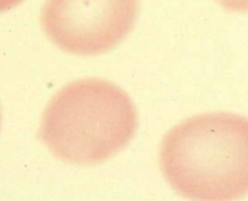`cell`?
Listing matches in <instances>:
<instances>
[{"label": "cell", "mask_w": 248, "mask_h": 201, "mask_svg": "<svg viewBox=\"0 0 248 201\" xmlns=\"http://www.w3.org/2000/svg\"><path fill=\"white\" fill-rule=\"evenodd\" d=\"M140 0H46L41 27L65 52L96 56L121 43L132 29Z\"/></svg>", "instance_id": "3"}, {"label": "cell", "mask_w": 248, "mask_h": 201, "mask_svg": "<svg viewBox=\"0 0 248 201\" xmlns=\"http://www.w3.org/2000/svg\"><path fill=\"white\" fill-rule=\"evenodd\" d=\"M224 9L232 12H248V0H216Z\"/></svg>", "instance_id": "4"}, {"label": "cell", "mask_w": 248, "mask_h": 201, "mask_svg": "<svg viewBox=\"0 0 248 201\" xmlns=\"http://www.w3.org/2000/svg\"><path fill=\"white\" fill-rule=\"evenodd\" d=\"M0 128H1V110H0Z\"/></svg>", "instance_id": "6"}, {"label": "cell", "mask_w": 248, "mask_h": 201, "mask_svg": "<svg viewBox=\"0 0 248 201\" xmlns=\"http://www.w3.org/2000/svg\"><path fill=\"white\" fill-rule=\"evenodd\" d=\"M161 172L191 201H237L248 195V118L207 113L178 124L159 150Z\"/></svg>", "instance_id": "1"}, {"label": "cell", "mask_w": 248, "mask_h": 201, "mask_svg": "<svg viewBox=\"0 0 248 201\" xmlns=\"http://www.w3.org/2000/svg\"><path fill=\"white\" fill-rule=\"evenodd\" d=\"M22 1H23V0H0V12L12 9V7L21 4Z\"/></svg>", "instance_id": "5"}, {"label": "cell", "mask_w": 248, "mask_h": 201, "mask_svg": "<svg viewBox=\"0 0 248 201\" xmlns=\"http://www.w3.org/2000/svg\"><path fill=\"white\" fill-rule=\"evenodd\" d=\"M136 107L127 93L103 79H82L61 89L41 118L39 137L47 149L72 165L107 161L132 140Z\"/></svg>", "instance_id": "2"}]
</instances>
